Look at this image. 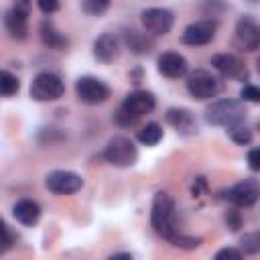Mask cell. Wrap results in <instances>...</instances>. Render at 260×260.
Wrapping results in <instances>:
<instances>
[{
    "mask_svg": "<svg viewBox=\"0 0 260 260\" xmlns=\"http://www.w3.org/2000/svg\"><path fill=\"white\" fill-rule=\"evenodd\" d=\"M14 242H16V236L12 234V230L8 228V223L2 221V246H0V252H2V254L8 252V250L12 248Z\"/></svg>",
    "mask_w": 260,
    "mask_h": 260,
    "instance_id": "27",
    "label": "cell"
},
{
    "mask_svg": "<svg viewBox=\"0 0 260 260\" xmlns=\"http://www.w3.org/2000/svg\"><path fill=\"white\" fill-rule=\"evenodd\" d=\"M75 95L85 106H98V104L108 102L110 87L102 79L91 77V75H85V77H79L75 81Z\"/></svg>",
    "mask_w": 260,
    "mask_h": 260,
    "instance_id": "6",
    "label": "cell"
},
{
    "mask_svg": "<svg viewBox=\"0 0 260 260\" xmlns=\"http://www.w3.org/2000/svg\"><path fill=\"white\" fill-rule=\"evenodd\" d=\"M171 244H173V246H177V248H183V250H195V248H199L201 238H193V236L177 234V236L171 240Z\"/></svg>",
    "mask_w": 260,
    "mask_h": 260,
    "instance_id": "25",
    "label": "cell"
},
{
    "mask_svg": "<svg viewBox=\"0 0 260 260\" xmlns=\"http://www.w3.org/2000/svg\"><path fill=\"white\" fill-rule=\"evenodd\" d=\"M225 223H228V228L232 230V232H238L240 228H242V217H240V213L238 211H228L225 213Z\"/></svg>",
    "mask_w": 260,
    "mask_h": 260,
    "instance_id": "29",
    "label": "cell"
},
{
    "mask_svg": "<svg viewBox=\"0 0 260 260\" xmlns=\"http://www.w3.org/2000/svg\"><path fill=\"white\" fill-rule=\"evenodd\" d=\"M215 39V24L211 20H197L191 22L189 26H185V30L181 32V43L191 45V47H199V45H207Z\"/></svg>",
    "mask_w": 260,
    "mask_h": 260,
    "instance_id": "13",
    "label": "cell"
},
{
    "mask_svg": "<svg viewBox=\"0 0 260 260\" xmlns=\"http://www.w3.org/2000/svg\"><path fill=\"white\" fill-rule=\"evenodd\" d=\"M256 69H258V73H260V57H258V61H256Z\"/></svg>",
    "mask_w": 260,
    "mask_h": 260,
    "instance_id": "35",
    "label": "cell"
},
{
    "mask_svg": "<svg viewBox=\"0 0 260 260\" xmlns=\"http://www.w3.org/2000/svg\"><path fill=\"white\" fill-rule=\"evenodd\" d=\"M240 250L244 254H260V230L244 234L240 238Z\"/></svg>",
    "mask_w": 260,
    "mask_h": 260,
    "instance_id": "22",
    "label": "cell"
},
{
    "mask_svg": "<svg viewBox=\"0 0 260 260\" xmlns=\"http://www.w3.org/2000/svg\"><path fill=\"white\" fill-rule=\"evenodd\" d=\"M242 256H244L242 250H236V248H223V250H219V252L215 254V260H223V258H234V260H238V258H242Z\"/></svg>",
    "mask_w": 260,
    "mask_h": 260,
    "instance_id": "30",
    "label": "cell"
},
{
    "mask_svg": "<svg viewBox=\"0 0 260 260\" xmlns=\"http://www.w3.org/2000/svg\"><path fill=\"white\" fill-rule=\"evenodd\" d=\"M110 0H83V10L91 16H100L108 10Z\"/></svg>",
    "mask_w": 260,
    "mask_h": 260,
    "instance_id": "26",
    "label": "cell"
},
{
    "mask_svg": "<svg viewBox=\"0 0 260 260\" xmlns=\"http://www.w3.org/2000/svg\"><path fill=\"white\" fill-rule=\"evenodd\" d=\"M211 65L219 71L221 77L238 79V81L248 79V69H246L244 61L238 59V57L232 55V53H219V55H213V57H211Z\"/></svg>",
    "mask_w": 260,
    "mask_h": 260,
    "instance_id": "12",
    "label": "cell"
},
{
    "mask_svg": "<svg viewBox=\"0 0 260 260\" xmlns=\"http://www.w3.org/2000/svg\"><path fill=\"white\" fill-rule=\"evenodd\" d=\"M225 199L236 207H252L260 199V181L258 179H242L225 191Z\"/></svg>",
    "mask_w": 260,
    "mask_h": 260,
    "instance_id": "8",
    "label": "cell"
},
{
    "mask_svg": "<svg viewBox=\"0 0 260 260\" xmlns=\"http://www.w3.org/2000/svg\"><path fill=\"white\" fill-rule=\"evenodd\" d=\"M140 20H142V26L148 35L158 37V35H167L173 28L175 16L167 8H146V10H142Z\"/></svg>",
    "mask_w": 260,
    "mask_h": 260,
    "instance_id": "10",
    "label": "cell"
},
{
    "mask_svg": "<svg viewBox=\"0 0 260 260\" xmlns=\"http://www.w3.org/2000/svg\"><path fill=\"white\" fill-rule=\"evenodd\" d=\"M93 55L102 63H112L120 57V39L114 32H104L93 41Z\"/></svg>",
    "mask_w": 260,
    "mask_h": 260,
    "instance_id": "16",
    "label": "cell"
},
{
    "mask_svg": "<svg viewBox=\"0 0 260 260\" xmlns=\"http://www.w3.org/2000/svg\"><path fill=\"white\" fill-rule=\"evenodd\" d=\"M65 93V85L59 75L43 71L30 81V98L37 102H53Z\"/></svg>",
    "mask_w": 260,
    "mask_h": 260,
    "instance_id": "5",
    "label": "cell"
},
{
    "mask_svg": "<svg viewBox=\"0 0 260 260\" xmlns=\"http://www.w3.org/2000/svg\"><path fill=\"white\" fill-rule=\"evenodd\" d=\"M124 43L136 55H144V53L152 51V39H148L144 32H138V30H126L124 32Z\"/></svg>",
    "mask_w": 260,
    "mask_h": 260,
    "instance_id": "20",
    "label": "cell"
},
{
    "mask_svg": "<svg viewBox=\"0 0 260 260\" xmlns=\"http://www.w3.org/2000/svg\"><path fill=\"white\" fill-rule=\"evenodd\" d=\"M234 47L252 53L260 47V24L252 16H240L234 28Z\"/></svg>",
    "mask_w": 260,
    "mask_h": 260,
    "instance_id": "7",
    "label": "cell"
},
{
    "mask_svg": "<svg viewBox=\"0 0 260 260\" xmlns=\"http://www.w3.org/2000/svg\"><path fill=\"white\" fill-rule=\"evenodd\" d=\"M165 120L183 136L195 134V130H197L195 116L189 110H185V108H169L167 114H165Z\"/></svg>",
    "mask_w": 260,
    "mask_h": 260,
    "instance_id": "17",
    "label": "cell"
},
{
    "mask_svg": "<svg viewBox=\"0 0 260 260\" xmlns=\"http://www.w3.org/2000/svg\"><path fill=\"white\" fill-rule=\"evenodd\" d=\"M16 6H22V8H28V0H16Z\"/></svg>",
    "mask_w": 260,
    "mask_h": 260,
    "instance_id": "34",
    "label": "cell"
},
{
    "mask_svg": "<svg viewBox=\"0 0 260 260\" xmlns=\"http://www.w3.org/2000/svg\"><path fill=\"white\" fill-rule=\"evenodd\" d=\"M248 167L256 173H260V148H252L248 152Z\"/></svg>",
    "mask_w": 260,
    "mask_h": 260,
    "instance_id": "31",
    "label": "cell"
},
{
    "mask_svg": "<svg viewBox=\"0 0 260 260\" xmlns=\"http://www.w3.org/2000/svg\"><path fill=\"white\" fill-rule=\"evenodd\" d=\"M45 185L55 195H71L83 187V179L73 171H53L47 175Z\"/></svg>",
    "mask_w": 260,
    "mask_h": 260,
    "instance_id": "9",
    "label": "cell"
},
{
    "mask_svg": "<svg viewBox=\"0 0 260 260\" xmlns=\"http://www.w3.org/2000/svg\"><path fill=\"white\" fill-rule=\"evenodd\" d=\"M28 8H22V6H12L10 10H6L4 14V28L6 32L16 39V41H24L26 39V32H28Z\"/></svg>",
    "mask_w": 260,
    "mask_h": 260,
    "instance_id": "14",
    "label": "cell"
},
{
    "mask_svg": "<svg viewBox=\"0 0 260 260\" xmlns=\"http://www.w3.org/2000/svg\"><path fill=\"white\" fill-rule=\"evenodd\" d=\"M104 158L112 165V167H132L138 158V150L134 146V142L126 136H114L108 140L106 148H104Z\"/></svg>",
    "mask_w": 260,
    "mask_h": 260,
    "instance_id": "3",
    "label": "cell"
},
{
    "mask_svg": "<svg viewBox=\"0 0 260 260\" xmlns=\"http://www.w3.org/2000/svg\"><path fill=\"white\" fill-rule=\"evenodd\" d=\"M158 73H162L169 79H179V77H185L189 73V63L183 55L169 51V53H162L158 57Z\"/></svg>",
    "mask_w": 260,
    "mask_h": 260,
    "instance_id": "15",
    "label": "cell"
},
{
    "mask_svg": "<svg viewBox=\"0 0 260 260\" xmlns=\"http://www.w3.org/2000/svg\"><path fill=\"white\" fill-rule=\"evenodd\" d=\"M150 223H152V230L169 242L177 234H181L177 223V203L167 191H158L154 195L152 209H150Z\"/></svg>",
    "mask_w": 260,
    "mask_h": 260,
    "instance_id": "1",
    "label": "cell"
},
{
    "mask_svg": "<svg viewBox=\"0 0 260 260\" xmlns=\"http://www.w3.org/2000/svg\"><path fill=\"white\" fill-rule=\"evenodd\" d=\"M37 4L45 14H53L59 8V0H37Z\"/></svg>",
    "mask_w": 260,
    "mask_h": 260,
    "instance_id": "32",
    "label": "cell"
},
{
    "mask_svg": "<svg viewBox=\"0 0 260 260\" xmlns=\"http://www.w3.org/2000/svg\"><path fill=\"white\" fill-rule=\"evenodd\" d=\"M160 138H162V128H160L156 122H150V124H146V126H142V128L138 130V140H140L142 144H146V146L158 144Z\"/></svg>",
    "mask_w": 260,
    "mask_h": 260,
    "instance_id": "21",
    "label": "cell"
},
{
    "mask_svg": "<svg viewBox=\"0 0 260 260\" xmlns=\"http://www.w3.org/2000/svg\"><path fill=\"white\" fill-rule=\"evenodd\" d=\"M187 91L195 100H211L221 91V81L205 69H195L187 75Z\"/></svg>",
    "mask_w": 260,
    "mask_h": 260,
    "instance_id": "4",
    "label": "cell"
},
{
    "mask_svg": "<svg viewBox=\"0 0 260 260\" xmlns=\"http://www.w3.org/2000/svg\"><path fill=\"white\" fill-rule=\"evenodd\" d=\"M154 106H156V100H154V95H152L150 91H146V89H134V91H130V93L124 98V102L120 104V108H122L124 112H128L134 120L142 118L144 114H150V112L154 110Z\"/></svg>",
    "mask_w": 260,
    "mask_h": 260,
    "instance_id": "11",
    "label": "cell"
},
{
    "mask_svg": "<svg viewBox=\"0 0 260 260\" xmlns=\"http://www.w3.org/2000/svg\"><path fill=\"white\" fill-rule=\"evenodd\" d=\"M228 132H230L232 140L238 142V144H248V142L252 140V130H250L244 122H242V124H236V126H232V128H228Z\"/></svg>",
    "mask_w": 260,
    "mask_h": 260,
    "instance_id": "24",
    "label": "cell"
},
{
    "mask_svg": "<svg viewBox=\"0 0 260 260\" xmlns=\"http://www.w3.org/2000/svg\"><path fill=\"white\" fill-rule=\"evenodd\" d=\"M246 120V108L242 102L238 100H217L211 102L205 108V122L211 126H223V128H232L236 124H242Z\"/></svg>",
    "mask_w": 260,
    "mask_h": 260,
    "instance_id": "2",
    "label": "cell"
},
{
    "mask_svg": "<svg viewBox=\"0 0 260 260\" xmlns=\"http://www.w3.org/2000/svg\"><path fill=\"white\" fill-rule=\"evenodd\" d=\"M110 258H112V260H114V258H132V254H130V252H122V254H112Z\"/></svg>",
    "mask_w": 260,
    "mask_h": 260,
    "instance_id": "33",
    "label": "cell"
},
{
    "mask_svg": "<svg viewBox=\"0 0 260 260\" xmlns=\"http://www.w3.org/2000/svg\"><path fill=\"white\" fill-rule=\"evenodd\" d=\"M240 98H242V102H254V104H260V87L248 83V85L242 87Z\"/></svg>",
    "mask_w": 260,
    "mask_h": 260,
    "instance_id": "28",
    "label": "cell"
},
{
    "mask_svg": "<svg viewBox=\"0 0 260 260\" xmlns=\"http://www.w3.org/2000/svg\"><path fill=\"white\" fill-rule=\"evenodd\" d=\"M12 215L22 225H35L41 217V205L32 199H20L12 207Z\"/></svg>",
    "mask_w": 260,
    "mask_h": 260,
    "instance_id": "18",
    "label": "cell"
},
{
    "mask_svg": "<svg viewBox=\"0 0 260 260\" xmlns=\"http://www.w3.org/2000/svg\"><path fill=\"white\" fill-rule=\"evenodd\" d=\"M41 41H43L45 47L55 49V51H65L67 45H69L67 37L61 35V32L55 28V24H53L51 20H43V22H41Z\"/></svg>",
    "mask_w": 260,
    "mask_h": 260,
    "instance_id": "19",
    "label": "cell"
},
{
    "mask_svg": "<svg viewBox=\"0 0 260 260\" xmlns=\"http://www.w3.org/2000/svg\"><path fill=\"white\" fill-rule=\"evenodd\" d=\"M18 89H20L18 77L12 75L10 71H2V73H0V91H2V95H4V98L14 95Z\"/></svg>",
    "mask_w": 260,
    "mask_h": 260,
    "instance_id": "23",
    "label": "cell"
}]
</instances>
